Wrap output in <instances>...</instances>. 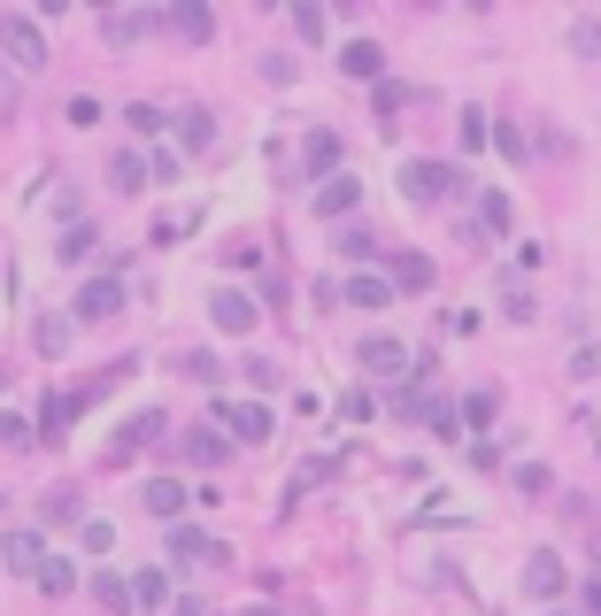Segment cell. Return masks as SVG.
<instances>
[{"label": "cell", "mask_w": 601, "mask_h": 616, "mask_svg": "<svg viewBox=\"0 0 601 616\" xmlns=\"http://www.w3.org/2000/svg\"><path fill=\"white\" fill-rule=\"evenodd\" d=\"M463 186V169H448V162H401V193L416 201V209H433V201H448Z\"/></svg>", "instance_id": "cell-1"}, {"label": "cell", "mask_w": 601, "mask_h": 616, "mask_svg": "<svg viewBox=\"0 0 601 616\" xmlns=\"http://www.w3.org/2000/svg\"><path fill=\"white\" fill-rule=\"evenodd\" d=\"M70 309H77V324H109V316L124 309V278H116V271H101V278H85Z\"/></svg>", "instance_id": "cell-2"}, {"label": "cell", "mask_w": 601, "mask_h": 616, "mask_svg": "<svg viewBox=\"0 0 601 616\" xmlns=\"http://www.w3.org/2000/svg\"><path fill=\"white\" fill-rule=\"evenodd\" d=\"M0 47H9V62H16V70H47V39H39V24H32V16H16V9L0 16Z\"/></svg>", "instance_id": "cell-3"}, {"label": "cell", "mask_w": 601, "mask_h": 616, "mask_svg": "<svg viewBox=\"0 0 601 616\" xmlns=\"http://www.w3.org/2000/svg\"><path fill=\"white\" fill-rule=\"evenodd\" d=\"M216 424L231 439H247V448H254V439H271V408L263 401H216Z\"/></svg>", "instance_id": "cell-4"}, {"label": "cell", "mask_w": 601, "mask_h": 616, "mask_svg": "<svg viewBox=\"0 0 601 616\" xmlns=\"http://www.w3.org/2000/svg\"><path fill=\"white\" fill-rule=\"evenodd\" d=\"M209 316H216V331H254V316H263V309H254L239 286H216L209 293Z\"/></svg>", "instance_id": "cell-5"}, {"label": "cell", "mask_w": 601, "mask_h": 616, "mask_svg": "<svg viewBox=\"0 0 601 616\" xmlns=\"http://www.w3.org/2000/svg\"><path fill=\"white\" fill-rule=\"evenodd\" d=\"M339 77L378 85V77H386V47H378V39H348V47H339Z\"/></svg>", "instance_id": "cell-6"}, {"label": "cell", "mask_w": 601, "mask_h": 616, "mask_svg": "<svg viewBox=\"0 0 601 616\" xmlns=\"http://www.w3.org/2000/svg\"><path fill=\"white\" fill-rule=\"evenodd\" d=\"M563 586H571L563 555H533V563H525V601H555Z\"/></svg>", "instance_id": "cell-7"}, {"label": "cell", "mask_w": 601, "mask_h": 616, "mask_svg": "<svg viewBox=\"0 0 601 616\" xmlns=\"http://www.w3.org/2000/svg\"><path fill=\"white\" fill-rule=\"evenodd\" d=\"M139 501H147V516H162V524H178L193 493H186L178 478H147V493H139Z\"/></svg>", "instance_id": "cell-8"}, {"label": "cell", "mask_w": 601, "mask_h": 616, "mask_svg": "<svg viewBox=\"0 0 601 616\" xmlns=\"http://www.w3.org/2000/svg\"><path fill=\"white\" fill-rule=\"evenodd\" d=\"M386 286H393V293H433V254H393Z\"/></svg>", "instance_id": "cell-9"}, {"label": "cell", "mask_w": 601, "mask_h": 616, "mask_svg": "<svg viewBox=\"0 0 601 616\" xmlns=\"http://www.w3.org/2000/svg\"><path fill=\"white\" fill-rule=\"evenodd\" d=\"M355 201H363V186H355V178H348V169H331V178H324V186H316V216H348V209H355Z\"/></svg>", "instance_id": "cell-10"}, {"label": "cell", "mask_w": 601, "mask_h": 616, "mask_svg": "<svg viewBox=\"0 0 601 616\" xmlns=\"http://www.w3.org/2000/svg\"><path fill=\"white\" fill-rule=\"evenodd\" d=\"M162 431H170V424H162V408H147V416H132V424L116 431V448H109V455L124 463V455H139V448H147V439H162Z\"/></svg>", "instance_id": "cell-11"}, {"label": "cell", "mask_w": 601, "mask_h": 616, "mask_svg": "<svg viewBox=\"0 0 601 616\" xmlns=\"http://www.w3.org/2000/svg\"><path fill=\"white\" fill-rule=\"evenodd\" d=\"M170 32H178V39H193V47H201V39H216V16L201 9V0H178V9H170Z\"/></svg>", "instance_id": "cell-12"}, {"label": "cell", "mask_w": 601, "mask_h": 616, "mask_svg": "<svg viewBox=\"0 0 601 616\" xmlns=\"http://www.w3.org/2000/svg\"><path fill=\"white\" fill-rule=\"evenodd\" d=\"M224 548L209 540V532H193V524H178V532H170V563H216Z\"/></svg>", "instance_id": "cell-13"}, {"label": "cell", "mask_w": 601, "mask_h": 616, "mask_svg": "<svg viewBox=\"0 0 601 616\" xmlns=\"http://www.w3.org/2000/svg\"><path fill=\"white\" fill-rule=\"evenodd\" d=\"M39 555H47V540H39V532H9V540H0V563L24 570V578L39 570Z\"/></svg>", "instance_id": "cell-14"}, {"label": "cell", "mask_w": 601, "mask_h": 616, "mask_svg": "<svg viewBox=\"0 0 601 616\" xmlns=\"http://www.w3.org/2000/svg\"><path fill=\"white\" fill-rule=\"evenodd\" d=\"M178 147H186V154H209V147H216V116H209V109H186V116H178Z\"/></svg>", "instance_id": "cell-15"}, {"label": "cell", "mask_w": 601, "mask_h": 616, "mask_svg": "<svg viewBox=\"0 0 601 616\" xmlns=\"http://www.w3.org/2000/svg\"><path fill=\"white\" fill-rule=\"evenodd\" d=\"M32 578H39V593H54V601H62V593H77V563H70V555H39V570H32Z\"/></svg>", "instance_id": "cell-16"}, {"label": "cell", "mask_w": 601, "mask_h": 616, "mask_svg": "<svg viewBox=\"0 0 601 616\" xmlns=\"http://www.w3.org/2000/svg\"><path fill=\"white\" fill-rule=\"evenodd\" d=\"M109 186H116V193H147V154H132V147L109 154Z\"/></svg>", "instance_id": "cell-17"}, {"label": "cell", "mask_w": 601, "mask_h": 616, "mask_svg": "<svg viewBox=\"0 0 601 616\" xmlns=\"http://www.w3.org/2000/svg\"><path fill=\"white\" fill-rule=\"evenodd\" d=\"M339 301H348V309H386V301H393V286L363 271V278H348V286H339Z\"/></svg>", "instance_id": "cell-18"}, {"label": "cell", "mask_w": 601, "mask_h": 616, "mask_svg": "<svg viewBox=\"0 0 601 616\" xmlns=\"http://www.w3.org/2000/svg\"><path fill=\"white\" fill-rule=\"evenodd\" d=\"M363 363H371L378 378H401V363H409V355H401V339H386V331H378V339H363Z\"/></svg>", "instance_id": "cell-19"}, {"label": "cell", "mask_w": 601, "mask_h": 616, "mask_svg": "<svg viewBox=\"0 0 601 616\" xmlns=\"http://www.w3.org/2000/svg\"><path fill=\"white\" fill-rule=\"evenodd\" d=\"M478 231H486V239H501V231H509V193H501V186H486V193H478Z\"/></svg>", "instance_id": "cell-20"}, {"label": "cell", "mask_w": 601, "mask_h": 616, "mask_svg": "<svg viewBox=\"0 0 601 616\" xmlns=\"http://www.w3.org/2000/svg\"><path fill=\"white\" fill-rule=\"evenodd\" d=\"M132 586V608H170V578L162 570H139V578H124Z\"/></svg>", "instance_id": "cell-21"}, {"label": "cell", "mask_w": 601, "mask_h": 616, "mask_svg": "<svg viewBox=\"0 0 601 616\" xmlns=\"http://www.w3.org/2000/svg\"><path fill=\"white\" fill-rule=\"evenodd\" d=\"M32 347H39V355H70V316H39L32 324Z\"/></svg>", "instance_id": "cell-22"}, {"label": "cell", "mask_w": 601, "mask_h": 616, "mask_svg": "<svg viewBox=\"0 0 601 616\" xmlns=\"http://www.w3.org/2000/svg\"><path fill=\"white\" fill-rule=\"evenodd\" d=\"M70 416H77V401L47 393V408H39V431H32V439H62V431H70Z\"/></svg>", "instance_id": "cell-23"}, {"label": "cell", "mask_w": 601, "mask_h": 616, "mask_svg": "<svg viewBox=\"0 0 601 616\" xmlns=\"http://www.w3.org/2000/svg\"><path fill=\"white\" fill-rule=\"evenodd\" d=\"M93 601H101L109 616H124V608H132V586H124V570H101V578H93Z\"/></svg>", "instance_id": "cell-24"}, {"label": "cell", "mask_w": 601, "mask_h": 616, "mask_svg": "<svg viewBox=\"0 0 601 616\" xmlns=\"http://www.w3.org/2000/svg\"><path fill=\"white\" fill-rule=\"evenodd\" d=\"M331 162H339V131H309V169H316V178H331Z\"/></svg>", "instance_id": "cell-25"}, {"label": "cell", "mask_w": 601, "mask_h": 616, "mask_svg": "<svg viewBox=\"0 0 601 616\" xmlns=\"http://www.w3.org/2000/svg\"><path fill=\"white\" fill-rule=\"evenodd\" d=\"M186 455H193L201 470H216V463H224V439H216V424H209V431H186Z\"/></svg>", "instance_id": "cell-26"}, {"label": "cell", "mask_w": 601, "mask_h": 616, "mask_svg": "<svg viewBox=\"0 0 601 616\" xmlns=\"http://www.w3.org/2000/svg\"><path fill=\"white\" fill-rule=\"evenodd\" d=\"M93 247H101V231H93V224H70L54 254H62V262H85V254H93Z\"/></svg>", "instance_id": "cell-27"}, {"label": "cell", "mask_w": 601, "mask_h": 616, "mask_svg": "<svg viewBox=\"0 0 601 616\" xmlns=\"http://www.w3.org/2000/svg\"><path fill=\"white\" fill-rule=\"evenodd\" d=\"M101 32H109V47H132V39H147V32H154V16H109Z\"/></svg>", "instance_id": "cell-28"}, {"label": "cell", "mask_w": 601, "mask_h": 616, "mask_svg": "<svg viewBox=\"0 0 601 616\" xmlns=\"http://www.w3.org/2000/svg\"><path fill=\"white\" fill-rule=\"evenodd\" d=\"M455 131H463V154H478V147L493 139V116H486V109H463V124H455Z\"/></svg>", "instance_id": "cell-29"}, {"label": "cell", "mask_w": 601, "mask_h": 616, "mask_svg": "<svg viewBox=\"0 0 601 616\" xmlns=\"http://www.w3.org/2000/svg\"><path fill=\"white\" fill-rule=\"evenodd\" d=\"M493 424V393H471L463 408H455V431H486Z\"/></svg>", "instance_id": "cell-30"}, {"label": "cell", "mask_w": 601, "mask_h": 616, "mask_svg": "<svg viewBox=\"0 0 601 616\" xmlns=\"http://www.w3.org/2000/svg\"><path fill=\"white\" fill-rule=\"evenodd\" d=\"M324 478H339V455H316V463H301V470H293V493H309V486H324Z\"/></svg>", "instance_id": "cell-31"}, {"label": "cell", "mask_w": 601, "mask_h": 616, "mask_svg": "<svg viewBox=\"0 0 601 616\" xmlns=\"http://www.w3.org/2000/svg\"><path fill=\"white\" fill-rule=\"evenodd\" d=\"M293 32L301 39H324V9H316V0H293Z\"/></svg>", "instance_id": "cell-32"}, {"label": "cell", "mask_w": 601, "mask_h": 616, "mask_svg": "<svg viewBox=\"0 0 601 616\" xmlns=\"http://www.w3.org/2000/svg\"><path fill=\"white\" fill-rule=\"evenodd\" d=\"M116 548V524H101V516H85V555H109Z\"/></svg>", "instance_id": "cell-33"}, {"label": "cell", "mask_w": 601, "mask_h": 616, "mask_svg": "<svg viewBox=\"0 0 601 616\" xmlns=\"http://www.w3.org/2000/svg\"><path fill=\"white\" fill-rule=\"evenodd\" d=\"M124 124H132L139 139H154V131H162V109H147V101H132V109H124Z\"/></svg>", "instance_id": "cell-34"}, {"label": "cell", "mask_w": 601, "mask_h": 616, "mask_svg": "<svg viewBox=\"0 0 601 616\" xmlns=\"http://www.w3.org/2000/svg\"><path fill=\"white\" fill-rule=\"evenodd\" d=\"M178 370H186V378H193V386H216V378H224V363H216V355H186V363H178Z\"/></svg>", "instance_id": "cell-35"}, {"label": "cell", "mask_w": 601, "mask_h": 616, "mask_svg": "<svg viewBox=\"0 0 601 616\" xmlns=\"http://www.w3.org/2000/svg\"><path fill=\"white\" fill-rule=\"evenodd\" d=\"M0 448H32V424L9 416V408H0Z\"/></svg>", "instance_id": "cell-36"}, {"label": "cell", "mask_w": 601, "mask_h": 616, "mask_svg": "<svg viewBox=\"0 0 601 616\" xmlns=\"http://www.w3.org/2000/svg\"><path fill=\"white\" fill-rule=\"evenodd\" d=\"M239 370H247V386H254V393H271V386H278V363H263V355L239 363Z\"/></svg>", "instance_id": "cell-37"}, {"label": "cell", "mask_w": 601, "mask_h": 616, "mask_svg": "<svg viewBox=\"0 0 601 616\" xmlns=\"http://www.w3.org/2000/svg\"><path fill=\"white\" fill-rule=\"evenodd\" d=\"M493 147H501L509 162H525V131H517V124H501V131H493Z\"/></svg>", "instance_id": "cell-38"}, {"label": "cell", "mask_w": 601, "mask_h": 616, "mask_svg": "<svg viewBox=\"0 0 601 616\" xmlns=\"http://www.w3.org/2000/svg\"><path fill=\"white\" fill-rule=\"evenodd\" d=\"M339 254H348V262H371V254H378V239H363V231H348V239H339Z\"/></svg>", "instance_id": "cell-39"}, {"label": "cell", "mask_w": 601, "mask_h": 616, "mask_svg": "<svg viewBox=\"0 0 601 616\" xmlns=\"http://www.w3.org/2000/svg\"><path fill=\"white\" fill-rule=\"evenodd\" d=\"M47 524H77V493H54L47 501Z\"/></svg>", "instance_id": "cell-40"}, {"label": "cell", "mask_w": 601, "mask_h": 616, "mask_svg": "<svg viewBox=\"0 0 601 616\" xmlns=\"http://www.w3.org/2000/svg\"><path fill=\"white\" fill-rule=\"evenodd\" d=\"M571 47L578 54H601V24H571Z\"/></svg>", "instance_id": "cell-41"}, {"label": "cell", "mask_w": 601, "mask_h": 616, "mask_svg": "<svg viewBox=\"0 0 601 616\" xmlns=\"http://www.w3.org/2000/svg\"><path fill=\"white\" fill-rule=\"evenodd\" d=\"M578 608H586V616H601V578H586V593H578Z\"/></svg>", "instance_id": "cell-42"}, {"label": "cell", "mask_w": 601, "mask_h": 616, "mask_svg": "<svg viewBox=\"0 0 601 616\" xmlns=\"http://www.w3.org/2000/svg\"><path fill=\"white\" fill-rule=\"evenodd\" d=\"M170 616H209V608L201 601H170Z\"/></svg>", "instance_id": "cell-43"}, {"label": "cell", "mask_w": 601, "mask_h": 616, "mask_svg": "<svg viewBox=\"0 0 601 616\" xmlns=\"http://www.w3.org/2000/svg\"><path fill=\"white\" fill-rule=\"evenodd\" d=\"M247 616H278V608H247Z\"/></svg>", "instance_id": "cell-44"}]
</instances>
